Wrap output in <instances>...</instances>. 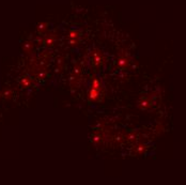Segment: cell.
I'll list each match as a JSON object with an SVG mask.
<instances>
[{"mask_svg":"<svg viewBox=\"0 0 186 185\" xmlns=\"http://www.w3.org/2000/svg\"><path fill=\"white\" fill-rule=\"evenodd\" d=\"M47 26H48L47 23H44V24H40V25H39V27H38V30H39L40 32H43V31H45V30L47 29Z\"/></svg>","mask_w":186,"mask_h":185,"instance_id":"cell-15","label":"cell"},{"mask_svg":"<svg viewBox=\"0 0 186 185\" xmlns=\"http://www.w3.org/2000/svg\"><path fill=\"white\" fill-rule=\"evenodd\" d=\"M20 84H22V86L24 88H28L30 86V84H31V79L28 77H23V79L20 80Z\"/></svg>","mask_w":186,"mask_h":185,"instance_id":"cell-13","label":"cell"},{"mask_svg":"<svg viewBox=\"0 0 186 185\" xmlns=\"http://www.w3.org/2000/svg\"><path fill=\"white\" fill-rule=\"evenodd\" d=\"M56 39H57V36H55V34H50V36H48L47 38L45 39V45L47 46V47H53V44L56 42Z\"/></svg>","mask_w":186,"mask_h":185,"instance_id":"cell-10","label":"cell"},{"mask_svg":"<svg viewBox=\"0 0 186 185\" xmlns=\"http://www.w3.org/2000/svg\"><path fill=\"white\" fill-rule=\"evenodd\" d=\"M145 150H146V145H143V143H138L136 147L133 148V150L131 151V154L132 155H141Z\"/></svg>","mask_w":186,"mask_h":185,"instance_id":"cell-8","label":"cell"},{"mask_svg":"<svg viewBox=\"0 0 186 185\" xmlns=\"http://www.w3.org/2000/svg\"><path fill=\"white\" fill-rule=\"evenodd\" d=\"M101 91L99 89H93V88H90L89 90V94H88V98H89L90 102H99V98H101Z\"/></svg>","mask_w":186,"mask_h":185,"instance_id":"cell-5","label":"cell"},{"mask_svg":"<svg viewBox=\"0 0 186 185\" xmlns=\"http://www.w3.org/2000/svg\"><path fill=\"white\" fill-rule=\"evenodd\" d=\"M80 36H81L80 31L75 30V29L70 30V31L67 32V36H66L69 46H71V47H77L80 43Z\"/></svg>","mask_w":186,"mask_h":185,"instance_id":"cell-2","label":"cell"},{"mask_svg":"<svg viewBox=\"0 0 186 185\" xmlns=\"http://www.w3.org/2000/svg\"><path fill=\"white\" fill-rule=\"evenodd\" d=\"M81 74H82V66H81L80 63H75L73 66V70H72V77H71V82H73L74 80L76 82L77 86L79 85L78 82L81 78Z\"/></svg>","mask_w":186,"mask_h":185,"instance_id":"cell-4","label":"cell"},{"mask_svg":"<svg viewBox=\"0 0 186 185\" xmlns=\"http://www.w3.org/2000/svg\"><path fill=\"white\" fill-rule=\"evenodd\" d=\"M91 88H93V89L102 90V82H99V79L97 77H93L92 82H91Z\"/></svg>","mask_w":186,"mask_h":185,"instance_id":"cell-12","label":"cell"},{"mask_svg":"<svg viewBox=\"0 0 186 185\" xmlns=\"http://www.w3.org/2000/svg\"><path fill=\"white\" fill-rule=\"evenodd\" d=\"M57 64H58V66H60V71L63 69V65H64V59L62 57H59L58 58V60H57Z\"/></svg>","mask_w":186,"mask_h":185,"instance_id":"cell-14","label":"cell"},{"mask_svg":"<svg viewBox=\"0 0 186 185\" xmlns=\"http://www.w3.org/2000/svg\"><path fill=\"white\" fill-rule=\"evenodd\" d=\"M131 62L132 58L129 55L124 54V53H121V54H119L117 59V69L118 70H124V69H126L131 64Z\"/></svg>","mask_w":186,"mask_h":185,"instance_id":"cell-3","label":"cell"},{"mask_svg":"<svg viewBox=\"0 0 186 185\" xmlns=\"http://www.w3.org/2000/svg\"><path fill=\"white\" fill-rule=\"evenodd\" d=\"M11 94H12V91H11V90H6V91L3 93V95H4V98H11Z\"/></svg>","mask_w":186,"mask_h":185,"instance_id":"cell-16","label":"cell"},{"mask_svg":"<svg viewBox=\"0 0 186 185\" xmlns=\"http://www.w3.org/2000/svg\"><path fill=\"white\" fill-rule=\"evenodd\" d=\"M102 138H103V135L101 134V132L96 131V132H94V133H93L91 140H92V142L94 143V145H97V143L102 140Z\"/></svg>","mask_w":186,"mask_h":185,"instance_id":"cell-9","label":"cell"},{"mask_svg":"<svg viewBox=\"0 0 186 185\" xmlns=\"http://www.w3.org/2000/svg\"><path fill=\"white\" fill-rule=\"evenodd\" d=\"M34 45L32 42H29V41H27V42H25L23 44V49L25 50V53H27V54H30V53L32 52V49H33Z\"/></svg>","mask_w":186,"mask_h":185,"instance_id":"cell-11","label":"cell"},{"mask_svg":"<svg viewBox=\"0 0 186 185\" xmlns=\"http://www.w3.org/2000/svg\"><path fill=\"white\" fill-rule=\"evenodd\" d=\"M90 61H91V65L94 71H99L107 61V57L104 55L99 48H93L90 52Z\"/></svg>","mask_w":186,"mask_h":185,"instance_id":"cell-1","label":"cell"},{"mask_svg":"<svg viewBox=\"0 0 186 185\" xmlns=\"http://www.w3.org/2000/svg\"><path fill=\"white\" fill-rule=\"evenodd\" d=\"M137 137H138V133H136V132H129V133L124 136V140L127 143L132 145V143L136 142Z\"/></svg>","mask_w":186,"mask_h":185,"instance_id":"cell-7","label":"cell"},{"mask_svg":"<svg viewBox=\"0 0 186 185\" xmlns=\"http://www.w3.org/2000/svg\"><path fill=\"white\" fill-rule=\"evenodd\" d=\"M152 105V101L150 98H141L137 102V107L139 109H149Z\"/></svg>","mask_w":186,"mask_h":185,"instance_id":"cell-6","label":"cell"}]
</instances>
